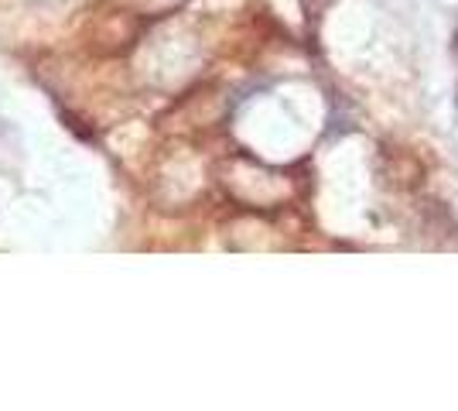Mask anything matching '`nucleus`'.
Returning <instances> with one entry per match:
<instances>
[]
</instances>
